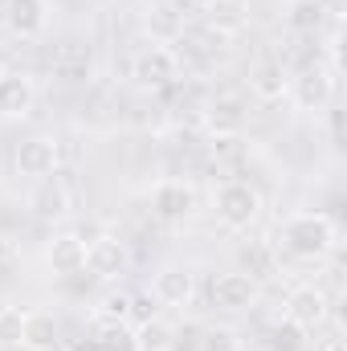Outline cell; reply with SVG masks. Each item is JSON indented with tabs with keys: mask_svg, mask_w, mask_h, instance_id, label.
Here are the masks:
<instances>
[{
	"mask_svg": "<svg viewBox=\"0 0 347 351\" xmlns=\"http://www.w3.org/2000/svg\"><path fill=\"white\" fill-rule=\"evenodd\" d=\"M147 33L156 37V41H176V37H184V16H180V8H176L172 0H164V4H156V8H147Z\"/></svg>",
	"mask_w": 347,
	"mask_h": 351,
	"instance_id": "obj_19",
	"label": "cell"
},
{
	"mask_svg": "<svg viewBox=\"0 0 347 351\" xmlns=\"http://www.w3.org/2000/svg\"><path fill=\"white\" fill-rule=\"evenodd\" d=\"M25 351H53L58 348V323L45 311H29L25 315V335H21Z\"/></svg>",
	"mask_w": 347,
	"mask_h": 351,
	"instance_id": "obj_18",
	"label": "cell"
},
{
	"mask_svg": "<svg viewBox=\"0 0 347 351\" xmlns=\"http://www.w3.org/2000/svg\"><path fill=\"white\" fill-rule=\"evenodd\" d=\"M286 90H290V74H286L282 62L261 58V62L250 66V94H254V98H261V102H282Z\"/></svg>",
	"mask_w": 347,
	"mask_h": 351,
	"instance_id": "obj_14",
	"label": "cell"
},
{
	"mask_svg": "<svg viewBox=\"0 0 347 351\" xmlns=\"http://www.w3.org/2000/svg\"><path fill=\"white\" fill-rule=\"evenodd\" d=\"M131 78H135L143 90L172 86L176 78H180V53L168 49V45H152V49H143V53L135 58V66H131Z\"/></svg>",
	"mask_w": 347,
	"mask_h": 351,
	"instance_id": "obj_5",
	"label": "cell"
},
{
	"mask_svg": "<svg viewBox=\"0 0 347 351\" xmlns=\"http://www.w3.org/2000/svg\"><path fill=\"white\" fill-rule=\"evenodd\" d=\"M98 319H115V323H127L131 319V294H110L102 302V315Z\"/></svg>",
	"mask_w": 347,
	"mask_h": 351,
	"instance_id": "obj_27",
	"label": "cell"
},
{
	"mask_svg": "<svg viewBox=\"0 0 347 351\" xmlns=\"http://www.w3.org/2000/svg\"><path fill=\"white\" fill-rule=\"evenodd\" d=\"M286 319L298 327V331H319L327 319H331V298L323 286L307 282V286H294L290 298H286Z\"/></svg>",
	"mask_w": 347,
	"mask_h": 351,
	"instance_id": "obj_4",
	"label": "cell"
},
{
	"mask_svg": "<svg viewBox=\"0 0 347 351\" xmlns=\"http://www.w3.org/2000/svg\"><path fill=\"white\" fill-rule=\"evenodd\" d=\"M25 315L21 306H0V343L8 348H21V335H25Z\"/></svg>",
	"mask_w": 347,
	"mask_h": 351,
	"instance_id": "obj_24",
	"label": "cell"
},
{
	"mask_svg": "<svg viewBox=\"0 0 347 351\" xmlns=\"http://www.w3.org/2000/svg\"><path fill=\"white\" fill-rule=\"evenodd\" d=\"M208 123H213L217 135H237L241 123H246V102H241V94H221V98H213Z\"/></svg>",
	"mask_w": 347,
	"mask_h": 351,
	"instance_id": "obj_17",
	"label": "cell"
},
{
	"mask_svg": "<svg viewBox=\"0 0 347 351\" xmlns=\"http://www.w3.org/2000/svg\"><path fill=\"white\" fill-rule=\"evenodd\" d=\"M302 335H307V331H298V327L286 319V323H274V327H270L265 348H270V351H298V348H302Z\"/></svg>",
	"mask_w": 347,
	"mask_h": 351,
	"instance_id": "obj_25",
	"label": "cell"
},
{
	"mask_svg": "<svg viewBox=\"0 0 347 351\" xmlns=\"http://www.w3.org/2000/svg\"><path fill=\"white\" fill-rule=\"evenodd\" d=\"M323 21H327V4L323 0H290V8H286V25L294 33H319Z\"/></svg>",
	"mask_w": 347,
	"mask_h": 351,
	"instance_id": "obj_20",
	"label": "cell"
},
{
	"mask_svg": "<svg viewBox=\"0 0 347 351\" xmlns=\"http://www.w3.org/2000/svg\"><path fill=\"white\" fill-rule=\"evenodd\" d=\"M0 21H4V29H8L12 37L33 41V37H41L45 25H49V0H4Z\"/></svg>",
	"mask_w": 347,
	"mask_h": 351,
	"instance_id": "obj_7",
	"label": "cell"
},
{
	"mask_svg": "<svg viewBox=\"0 0 347 351\" xmlns=\"http://www.w3.org/2000/svg\"><path fill=\"white\" fill-rule=\"evenodd\" d=\"M94 348L98 351H135L131 348V327L115 323V319H98L94 323Z\"/></svg>",
	"mask_w": 347,
	"mask_h": 351,
	"instance_id": "obj_23",
	"label": "cell"
},
{
	"mask_svg": "<svg viewBox=\"0 0 347 351\" xmlns=\"http://www.w3.org/2000/svg\"><path fill=\"white\" fill-rule=\"evenodd\" d=\"M213 156H217V160H241V156H246L241 135H213Z\"/></svg>",
	"mask_w": 347,
	"mask_h": 351,
	"instance_id": "obj_26",
	"label": "cell"
},
{
	"mask_svg": "<svg viewBox=\"0 0 347 351\" xmlns=\"http://www.w3.org/2000/svg\"><path fill=\"white\" fill-rule=\"evenodd\" d=\"M319 351H347V348H344V339H327Z\"/></svg>",
	"mask_w": 347,
	"mask_h": 351,
	"instance_id": "obj_30",
	"label": "cell"
},
{
	"mask_svg": "<svg viewBox=\"0 0 347 351\" xmlns=\"http://www.w3.org/2000/svg\"><path fill=\"white\" fill-rule=\"evenodd\" d=\"M213 208H217V221L225 225V229H233V233H246V229H254L261 217V192L250 184V180H225L221 188H217V196H213Z\"/></svg>",
	"mask_w": 347,
	"mask_h": 351,
	"instance_id": "obj_2",
	"label": "cell"
},
{
	"mask_svg": "<svg viewBox=\"0 0 347 351\" xmlns=\"http://www.w3.org/2000/svg\"><path fill=\"white\" fill-rule=\"evenodd\" d=\"M196 351H246V343L229 323H204L196 331Z\"/></svg>",
	"mask_w": 347,
	"mask_h": 351,
	"instance_id": "obj_21",
	"label": "cell"
},
{
	"mask_svg": "<svg viewBox=\"0 0 347 351\" xmlns=\"http://www.w3.org/2000/svg\"><path fill=\"white\" fill-rule=\"evenodd\" d=\"M45 265L53 269V278H74L86 269V237L82 233H58L45 250Z\"/></svg>",
	"mask_w": 347,
	"mask_h": 351,
	"instance_id": "obj_11",
	"label": "cell"
},
{
	"mask_svg": "<svg viewBox=\"0 0 347 351\" xmlns=\"http://www.w3.org/2000/svg\"><path fill=\"white\" fill-rule=\"evenodd\" d=\"M204 21H208L213 33L233 37V33H241V29L250 25V4H246V0H213V4L204 8Z\"/></svg>",
	"mask_w": 347,
	"mask_h": 351,
	"instance_id": "obj_16",
	"label": "cell"
},
{
	"mask_svg": "<svg viewBox=\"0 0 347 351\" xmlns=\"http://www.w3.org/2000/svg\"><path fill=\"white\" fill-rule=\"evenodd\" d=\"M86 269L94 278H119L127 269V245L115 233H98L94 241H86Z\"/></svg>",
	"mask_w": 347,
	"mask_h": 351,
	"instance_id": "obj_13",
	"label": "cell"
},
{
	"mask_svg": "<svg viewBox=\"0 0 347 351\" xmlns=\"http://www.w3.org/2000/svg\"><path fill=\"white\" fill-rule=\"evenodd\" d=\"M258 302V278L246 269H229L213 278V306L221 311H250Z\"/></svg>",
	"mask_w": 347,
	"mask_h": 351,
	"instance_id": "obj_8",
	"label": "cell"
},
{
	"mask_svg": "<svg viewBox=\"0 0 347 351\" xmlns=\"http://www.w3.org/2000/svg\"><path fill=\"white\" fill-rule=\"evenodd\" d=\"M33 208H37V217H66V208H70L66 184L62 180H41V192L33 196Z\"/></svg>",
	"mask_w": 347,
	"mask_h": 351,
	"instance_id": "obj_22",
	"label": "cell"
},
{
	"mask_svg": "<svg viewBox=\"0 0 347 351\" xmlns=\"http://www.w3.org/2000/svg\"><path fill=\"white\" fill-rule=\"evenodd\" d=\"M0 78H4V58H0Z\"/></svg>",
	"mask_w": 347,
	"mask_h": 351,
	"instance_id": "obj_32",
	"label": "cell"
},
{
	"mask_svg": "<svg viewBox=\"0 0 347 351\" xmlns=\"http://www.w3.org/2000/svg\"><path fill=\"white\" fill-rule=\"evenodd\" d=\"M8 241H12V237H0V258H12V254H16V245H8Z\"/></svg>",
	"mask_w": 347,
	"mask_h": 351,
	"instance_id": "obj_29",
	"label": "cell"
},
{
	"mask_svg": "<svg viewBox=\"0 0 347 351\" xmlns=\"http://www.w3.org/2000/svg\"><path fill=\"white\" fill-rule=\"evenodd\" d=\"M131 348L135 351H176L180 339H176L172 323H164L160 315H152V319H143V323L131 327Z\"/></svg>",
	"mask_w": 347,
	"mask_h": 351,
	"instance_id": "obj_15",
	"label": "cell"
},
{
	"mask_svg": "<svg viewBox=\"0 0 347 351\" xmlns=\"http://www.w3.org/2000/svg\"><path fill=\"white\" fill-rule=\"evenodd\" d=\"M188 4H192V8H208L213 0H188Z\"/></svg>",
	"mask_w": 347,
	"mask_h": 351,
	"instance_id": "obj_31",
	"label": "cell"
},
{
	"mask_svg": "<svg viewBox=\"0 0 347 351\" xmlns=\"http://www.w3.org/2000/svg\"><path fill=\"white\" fill-rule=\"evenodd\" d=\"M335 90H339V70L315 62V66H302V70L290 78L286 98H294L298 110H327L331 98H335Z\"/></svg>",
	"mask_w": 347,
	"mask_h": 351,
	"instance_id": "obj_3",
	"label": "cell"
},
{
	"mask_svg": "<svg viewBox=\"0 0 347 351\" xmlns=\"http://www.w3.org/2000/svg\"><path fill=\"white\" fill-rule=\"evenodd\" d=\"M147 294L156 298V306L184 311V306H192V298H196V274H192L188 265H164V269H156Z\"/></svg>",
	"mask_w": 347,
	"mask_h": 351,
	"instance_id": "obj_6",
	"label": "cell"
},
{
	"mask_svg": "<svg viewBox=\"0 0 347 351\" xmlns=\"http://www.w3.org/2000/svg\"><path fill=\"white\" fill-rule=\"evenodd\" d=\"M152 213L164 221H188L196 213V188L188 180H160L152 188Z\"/></svg>",
	"mask_w": 347,
	"mask_h": 351,
	"instance_id": "obj_9",
	"label": "cell"
},
{
	"mask_svg": "<svg viewBox=\"0 0 347 351\" xmlns=\"http://www.w3.org/2000/svg\"><path fill=\"white\" fill-rule=\"evenodd\" d=\"M339 241V229L327 213H294L282 225V245L286 254L302 258V262H323Z\"/></svg>",
	"mask_w": 347,
	"mask_h": 351,
	"instance_id": "obj_1",
	"label": "cell"
},
{
	"mask_svg": "<svg viewBox=\"0 0 347 351\" xmlns=\"http://www.w3.org/2000/svg\"><path fill=\"white\" fill-rule=\"evenodd\" d=\"M16 172L29 176V180H49L58 172V143L45 139V135H33V139H21L16 143V156H12Z\"/></svg>",
	"mask_w": 347,
	"mask_h": 351,
	"instance_id": "obj_10",
	"label": "cell"
},
{
	"mask_svg": "<svg viewBox=\"0 0 347 351\" xmlns=\"http://www.w3.org/2000/svg\"><path fill=\"white\" fill-rule=\"evenodd\" d=\"M152 315H156V298H152V294H131V319L143 323V319H152Z\"/></svg>",
	"mask_w": 347,
	"mask_h": 351,
	"instance_id": "obj_28",
	"label": "cell"
},
{
	"mask_svg": "<svg viewBox=\"0 0 347 351\" xmlns=\"http://www.w3.org/2000/svg\"><path fill=\"white\" fill-rule=\"evenodd\" d=\"M33 106H37V86H33V78L4 70V78H0V119H8V123H12V119H29Z\"/></svg>",
	"mask_w": 347,
	"mask_h": 351,
	"instance_id": "obj_12",
	"label": "cell"
},
{
	"mask_svg": "<svg viewBox=\"0 0 347 351\" xmlns=\"http://www.w3.org/2000/svg\"><path fill=\"white\" fill-rule=\"evenodd\" d=\"M90 351H98V348H94V343H90Z\"/></svg>",
	"mask_w": 347,
	"mask_h": 351,
	"instance_id": "obj_33",
	"label": "cell"
}]
</instances>
